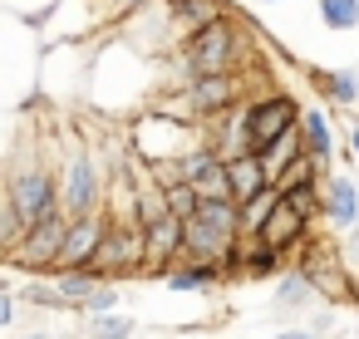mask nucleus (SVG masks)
<instances>
[{
  "label": "nucleus",
  "instance_id": "obj_31",
  "mask_svg": "<svg viewBox=\"0 0 359 339\" xmlns=\"http://www.w3.org/2000/svg\"><path fill=\"white\" fill-rule=\"evenodd\" d=\"M15 310H20L15 295H0V324H15Z\"/></svg>",
  "mask_w": 359,
  "mask_h": 339
},
{
  "label": "nucleus",
  "instance_id": "obj_35",
  "mask_svg": "<svg viewBox=\"0 0 359 339\" xmlns=\"http://www.w3.org/2000/svg\"><path fill=\"white\" fill-rule=\"evenodd\" d=\"M25 339H50V334H45V329H35V334H25Z\"/></svg>",
  "mask_w": 359,
  "mask_h": 339
},
{
  "label": "nucleus",
  "instance_id": "obj_28",
  "mask_svg": "<svg viewBox=\"0 0 359 339\" xmlns=\"http://www.w3.org/2000/svg\"><path fill=\"white\" fill-rule=\"evenodd\" d=\"M163 192H168V212H177V216H192V212L202 207V197H197L192 182H168Z\"/></svg>",
  "mask_w": 359,
  "mask_h": 339
},
{
  "label": "nucleus",
  "instance_id": "obj_11",
  "mask_svg": "<svg viewBox=\"0 0 359 339\" xmlns=\"http://www.w3.org/2000/svg\"><path fill=\"white\" fill-rule=\"evenodd\" d=\"M325 216L339 231L359 226V187H354V177H330L325 182Z\"/></svg>",
  "mask_w": 359,
  "mask_h": 339
},
{
  "label": "nucleus",
  "instance_id": "obj_5",
  "mask_svg": "<svg viewBox=\"0 0 359 339\" xmlns=\"http://www.w3.org/2000/svg\"><path fill=\"white\" fill-rule=\"evenodd\" d=\"M89 270L104 275V280L138 275V270H143V226H138V221H128V226H109V236H104V246L94 251Z\"/></svg>",
  "mask_w": 359,
  "mask_h": 339
},
{
  "label": "nucleus",
  "instance_id": "obj_16",
  "mask_svg": "<svg viewBox=\"0 0 359 339\" xmlns=\"http://www.w3.org/2000/svg\"><path fill=\"white\" fill-rule=\"evenodd\" d=\"M271 305H276L280 314H300V310H315V280H310L305 270H295V275H285V280L276 285V295H271Z\"/></svg>",
  "mask_w": 359,
  "mask_h": 339
},
{
  "label": "nucleus",
  "instance_id": "obj_14",
  "mask_svg": "<svg viewBox=\"0 0 359 339\" xmlns=\"http://www.w3.org/2000/svg\"><path fill=\"white\" fill-rule=\"evenodd\" d=\"M300 153H310V148H305V133H300V123H295V128H285L276 143H266V148H261V162H266L271 182H276V177H280V172H285V167L300 158Z\"/></svg>",
  "mask_w": 359,
  "mask_h": 339
},
{
  "label": "nucleus",
  "instance_id": "obj_7",
  "mask_svg": "<svg viewBox=\"0 0 359 339\" xmlns=\"http://www.w3.org/2000/svg\"><path fill=\"white\" fill-rule=\"evenodd\" d=\"M60 197H65V212H74V216H84V212H99V167H94V158L79 148V153H69V162H65V177H60Z\"/></svg>",
  "mask_w": 359,
  "mask_h": 339
},
{
  "label": "nucleus",
  "instance_id": "obj_9",
  "mask_svg": "<svg viewBox=\"0 0 359 339\" xmlns=\"http://www.w3.org/2000/svg\"><path fill=\"white\" fill-rule=\"evenodd\" d=\"M300 113H305V109H295V99H285V94L256 99V104H251V148L261 153L266 143H276L285 128L300 123Z\"/></svg>",
  "mask_w": 359,
  "mask_h": 339
},
{
  "label": "nucleus",
  "instance_id": "obj_32",
  "mask_svg": "<svg viewBox=\"0 0 359 339\" xmlns=\"http://www.w3.org/2000/svg\"><path fill=\"white\" fill-rule=\"evenodd\" d=\"M310 329H315V334H330V329H334V314H330V310L310 314Z\"/></svg>",
  "mask_w": 359,
  "mask_h": 339
},
{
  "label": "nucleus",
  "instance_id": "obj_24",
  "mask_svg": "<svg viewBox=\"0 0 359 339\" xmlns=\"http://www.w3.org/2000/svg\"><path fill=\"white\" fill-rule=\"evenodd\" d=\"M89 334L94 339H133V319L118 310H104V314H89Z\"/></svg>",
  "mask_w": 359,
  "mask_h": 339
},
{
  "label": "nucleus",
  "instance_id": "obj_13",
  "mask_svg": "<svg viewBox=\"0 0 359 339\" xmlns=\"http://www.w3.org/2000/svg\"><path fill=\"white\" fill-rule=\"evenodd\" d=\"M261 236H266L271 246H280V251H295V246H300V236H305V216H300V212L280 197V202H276V212L266 216Z\"/></svg>",
  "mask_w": 359,
  "mask_h": 339
},
{
  "label": "nucleus",
  "instance_id": "obj_20",
  "mask_svg": "<svg viewBox=\"0 0 359 339\" xmlns=\"http://www.w3.org/2000/svg\"><path fill=\"white\" fill-rule=\"evenodd\" d=\"M192 187H197V197L202 202H236V192H231V167L217 158L202 177H192Z\"/></svg>",
  "mask_w": 359,
  "mask_h": 339
},
{
  "label": "nucleus",
  "instance_id": "obj_33",
  "mask_svg": "<svg viewBox=\"0 0 359 339\" xmlns=\"http://www.w3.org/2000/svg\"><path fill=\"white\" fill-rule=\"evenodd\" d=\"M349 153L359 158V109H349Z\"/></svg>",
  "mask_w": 359,
  "mask_h": 339
},
{
  "label": "nucleus",
  "instance_id": "obj_22",
  "mask_svg": "<svg viewBox=\"0 0 359 339\" xmlns=\"http://www.w3.org/2000/svg\"><path fill=\"white\" fill-rule=\"evenodd\" d=\"M222 270H226V265H217V261H197V265H187V270H168V285H172V290H207V285L222 280Z\"/></svg>",
  "mask_w": 359,
  "mask_h": 339
},
{
  "label": "nucleus",
  "instance_id": "obj_36",
  "mask_svg": "<svg viewBox=\"0 0 359 339\" xmlns=\"http://www.w3.org/2000/svg\"><path fill=\"white\" fill-rule=\"evenodd\" d=\"M266 6H280V0H266Z\"/></svg>",
  "mask_w": 359,
  "mask_h": 339
},
{
  "label": "nucleus",
  "instance_id": "obj_34",
  "mask_svg": "<svg viewBox=\"0 0 359 339\" xmlns=\"http://www.w3.org/2000/svg\"><path fill=\"white\" fill-rule=\"evenodd\" d=\"M276 339H325V334H315V329H280Z\"/></svg>",
  "mask_w": 359,
  "mask_h": 339
},
{
  "label": "nucleus",
  "instance_id": "obj_30",
  "mask_svg": "<svg viewBox=\"0 0 359 339\" xmlns=\"http://www.w3.org/2000/svg\"><path fill=\"white\" fill-rule=\"evenodd\" d=\"M344 261L359 270V226H349V231H344Z\"/></svg>",
  "mask_w": 359,
  "mask_h": 339
},
{
  "label": "nucleus",
  "instance_id": "obj_17",
  "mask_svg": "<svg viewBox=\"0 0 359 339\" xmlns=\"http://www.w3.org/2000/svg\"><path fill=\"white\" fill-rule=\"evenodd\" d=\"M168 11L177 20V35H192V30H202V25H212V20L226 15L222 0H168Z\"/></svg>",
  "mask_w": 359,
  "mask_h": 339
},
{
  "label": "nucleus",
  "instance_id": "obj_4",
  "mask_svg": "<svg viewBox=\"0 0 359 339\" xmlns=\"http://www.w3.org/2000/svg\"><path fill=\"white\" fill-rule=\"evenodd\" d=\"M69 221H74V212H50L45 221H35L15 246H6L11 251V261L15 265H25V270H55V261H60V251H65V236H69Z\"/></svg>",
  "mask_w": 359,
  "mask_h": 339
},
{
  "label": "nucleus",
  "instance_id": "obj_27",
  "mask_svg": "<svg viewBox=\"0 0 359 339\" xmlns=\"http://www.w3.org/2000/svg\"><path fill=\"white\" fill-rule=\"evenodd\" d=\"M285 202H290V207H295L305 221L325 212V192H315V182H300V187H290V192H285Z\"/></svg>",
  "mask_w": 359,
  "mask_h": 339
},
{
  "label": "nucleus",
  "instance_id": "obj_12",
  "mask_svg": "<svg viewBox=\"0 0 359 339\" xmlns=\"http://www.w3.org/2000/svg\"><path fill=\"white\" fill-rule=\"evenodd\" d=\"M226 167H231V192H236V202H241V207L271 187V172H266L261 153H241V158H231Z\"/></svg>",
  "mask_w": 359,
  "mask_h": 339
},
{
  "label": "nucleus",
  "instance_id": "obj_3",
  "mask_svg": "<svg viewBox=\"0 0 359 339\" xmlns=\"http://www.w3.org/2000/svg\"><path fill=\"white\" fill-rule=\"evenodd\" d=\"M236 55H241V30L222 15L202 30L187 35L182 45V64H187V79H202V74H231L236 69Z\"/></svg>",
  "mask_w": 359,
  "mask_h": 339
},
{
  "label": "nucleus",
  "instance_id": "obj_23",
  "mask_svg": "<svg viewBox=\"0 0 359 339\" xmlns=\"http://www.w3.org/2000/svg\"><path fill=\"white\" fill-rule=\"evenodd\" d=\"M325 94L339 104V109H359V74L354 69H334V74H320Z\"/></svg>",
  "mask_w": 359,
  "mask_h": 339
},
{
  "label": "nucleus",
  "instance_id": "obj_19",
  "mask_svg": "<svg viewBox=\"0 0 359 339\" xmlns=\"http://www.w3.org/2000/svg\"><path fill=\"white\" fill-rule=\"evenodd\" d=\"M300 133H305V148L330 167V153H334V133H330V118L320 113V109H305L300 113Z\"/></svg>",
  "mask_w": 359,
  "mask_h": 339
},
{
  "label": "nucleus",
  "instance_id": "obj_18",
  "mask_svg": "<svg viewBox=\"0 0 359 339\" xmlns=\"http://www.w3.org/2000/svg\"><path fill=\"white\" fill-rule=\"evenodd\" d=\"M55 285L65 290V300H69V310H84L94 295H99V285H104V275H94L89 265L84 270H55Z\"/></svg>",
  "mask_w": 359,
  "mask_h": 339
},
{
  "label": "nucleus",
  "instance_id": "obj_37",
  "mask_svg": "<svg viewBox=\"0 0 359 339\" xmlns=\"http://www.w3.org/2000/svg\"><path fill=\"white\" fill-rule=\"evenodd\" d=\"M354 334H359V324H354Z\"/></svg>",
  "mask_w": 359,
  "mask_h": 339
},
{
  "label": "nucleus",
  "instance_id": "obj_2",
  "mask_svg": "<svg viewBox=\"0 0 359 339\" xmlns=\"http://www.w3.org/2000/svg\"><path fill=\"white\" fill-rule=\"evenodd\" d=\"M65 197H60V182L45 172V167H20L11 177V231H6V246H15L35 221H45L50 212H60Z\"/></svg>",
  "mask_w": 359,
  "mask_h": 339
},
{
  "label": "nucleus",
  "instance_id": "obj_25",
  "mask_svg": "<svg viewBox=\"0 0 359 339\" xmlns=\"http://www.w3.org/2000/svg\"><path fill=\"white\" fill-rule=\"evenodd\" d=\"M320 20L330 30H354L359 25V0H320Z\"/></svg>",
  "mask_w": 359,
  "mask_h": 339
},
{
  "label": "nucleus",
  "instance_id": "obj_10",
  "mask_svg": "<svg viewBox=\"0 0 359 339\" xmlns=\"http://www.w3.org/2000/svg\"><path fill=\"white\" fill-rule=\"evenodd\" d=\"M231 99H236V79H231V74H202V79L187 84V109H192V118H222V113L231 109Z\"/></svg>",
  "mask_w": 359,
  "mask_h": 339
},
{
  "label": "nucleus",
  "instance_id": "obj_29",
  "mask_svg": "<svg viewBox=\"0 0 359 339\" xmlns=\"http://www.w3.org/2000/svg\"><path fill=\"white\" fill-rule=\"evenodd\" d=\"M143 6H153V0H104L109 15H133V11H143Z\"/></svg>",
  "mask_w": 359,
  "mask_h": 339
},
{
  "label": "nucleus",
  "instance_id": "obj_21",
  "mask_svg": "<svg viewBox=\"0 0 359 339\" xmlns=\"http://www.w3.org/2000/svg\"><path fill=\"white\" fill-rule=\"evenodd\" d=\"M280 197H285V192H280L276 182H271L261 197H251V202L241 207V231H246V236H261V226H266V216L276 212V202H280Z\"/></svg>",
  "mask_w": 359,
  "mask_h": 339
},
{
  "label": "nucleus",
  "instance_id": "obj_15",
  "mask_svg": "<svg viewBox=\"0 0 359 339\" xmlns=\"http://www.w3.org/2000/svg\"><path fill=\"white\" fill-rule=\"evenodd\" d=\"M236 265H246V275H276L285 265V251L271 246L266 236H246V246L236 251Z\"/></svg>",
  "mask_w": 359,
  "mask_h": 339
},
{
  "label": "nucleus",
  "instance_id": "obj_1",
  "mask_svg": "<svg viewBox=\"0 0 359 339\" xmlns=\"http://www.w3.org/2000/svg\"><path fill=\"white\" fill-rule=\"evenodd\" d=\"M241 202H202L187 216V246L182 256L192 261H217L236 270V251H241Z\"/></svg>",
  "mask_w": 359,
  "mask_h": 339
},
{
  "label": "nucleus",
  "instance_id": "obj_26",
  "mask_svg": "<svg viewBox=\"0 0 359 339\" xmlns=\"http://www.w3.org/2000/svg\"><path fill=\"white\" fill-rule=\"evenodd\" d=\"M20 300H25V305H35V310H69L65 290H60V285H40V280H30V285L20 290Z\"/></svg>",
  "mask_w": 359,
  "mask_h": 339
},
{
  "label": "nucleus",
  "instance_id": "obj_8",
  "mask_svg": "<svg viewBox=\"0 0 359 339\" xmlns=\"http://www.w3.org/2000/svg\"><path fill=\"white\" fill-rule=\"evenodd\" d=\"M104 236H109V216H104V212L74 216V221H69V236H65V251H60V261H55V270H84V265L94 261V251L104 246Z\"/></svg>",
  "mask_w": 359,
  "mask_h": 339
},
{
  "label": "nucleus",
  "instance_id": "obj_6",
  "mask_svg": "<svg viewBox=\"0 0 359 339\" xmlns=\"http://www.w3.org/2000/svg\"><path fill=\"white\" fill-rule=\"evenodd\" d=\"M182 246H187V216L163 212L158 221L143 226V270L138 275H168V261L182 256Z\"/></svg>",
  "mask_w": 359,
  "mask_h": 339
}]
</instances>
